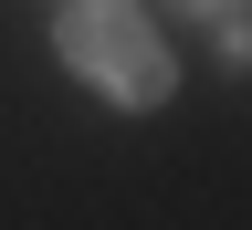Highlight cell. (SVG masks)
Returning <instances> with one entry per match:
<instances>
[{"label": "cell", "mask_w": 252, "mask_h": 230, "mask_svg": "<svg viewBox=\"0 0 252 230\" xmlns=\"http://www.w3.org/2000/svg\"><path fill=\"white\" fill-rule=\"evenodd\" d=\"M53 52H63V74L94 84L105 105H158V94L179 84V63H168V42H158V21L137 0H63Z\"/></svg>", "instance_id": "obj_1"}, {"label": "cell", "mask_w": 252, "mask_h": 230, "mask_svg": "<svg viewBox=\"0 0 252 230\" xmlns=\"http://www.w3.org/2000/svg\"><path fill=\"white\" fill-rule=\"evenodd\" d=\"M189 11H231V0H189Z\"/></svg>", "instance_id": "obj_2"}]
</instances>
